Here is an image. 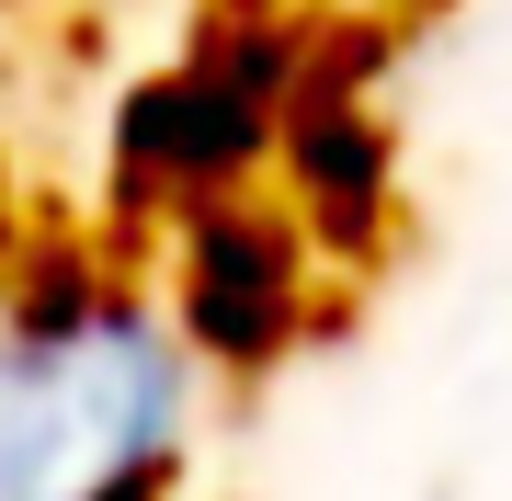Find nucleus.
Wrapping results in <instances>:
<instances>
[{"label":"nucleus","mask_w":512,"mask_h":501,"mask_svg":"<svg viewBox=\"0 0 512 501\" xmlns=\"http://www.w3.org/2000/svg\"><path fill=\"white\" fill-rule=\"evenodd\" d=\"M194 410L205 365L137 285L57 331L0 319V501H114L137 479H183Z\"/></svg>","instance_id":"1"},{"label":"nucleus","mask_w":512,"mask_h":501,"mask_svg":"<svg viewBox=\"0 0 512 501\" xmlns=\"http://www.w3.org/2000/svg\"><path fill=\"white\" fill-rule=\"evenodd\" d=\"M160 308H171V331L194 342V365L228 376V388L274 376L308 331L342 319V297H319L308 217H296L274 183L205 194V205H183V217L160 228Z\"/></svg>","instance_id":"2"},{"label":"nucleus","mask_w":512,"mask_h":501,"mask_svg":"<svg viewBox=\"0 0 512 501\" xmlns=\"http://www.w3.org/2000/svg\"><path fill=\"white\" fill-rule=\"evenodd\" d=\"M274 149H285V114L251 103L239 80H217L205 57H171L114 92V240H160L183 205L205 194H251L274 183Z\"/></svg>","instance_id":"3"},{"label":"nucleus","mask_w":512,"mask_h":501,"mask_svg":"<svg viewBox=\"0 0 512 501\" xmlns=\"http://www.w3.org/2000/svg\"><path fill=\"white\" fill-rule=\"evenodd\" d=\"M274 194L308 217V240H319L330 274H376L387 240H399V137H387V114H376V103L285 114Z\"/></svg>","instance_id":"4"},{"label":"nucleus","mask_w":512,"mask_h":501,"mask_svg":"<svg viewBox=\"0 0 512 501\" xmlns=\"http://www.w3.org/2000/svg\"><path fill=\"white\" fill-rule=\"evenodd\" d=\"M12 240H23V194H12V160H0V262H12Z\"/></svg>","instance_id":"5"},{"label":"nucleus","mask_w":512,"mask_h":501,"mask_svg":"<svg viewBox=\"0 0 512 501\" xmlns=\"http://www.w3.org/2000/svg\"><path fill=\"white\" fill-rule=\"evenodd\" d=\"M114 501H183V479H137V490H114Z\"/></svg>","instance_id":"6"},{"label":"nucleus","mask_w":512,"mask_h":501,"mask_svg":"<svg viewBox=\"0 0 512 501\" xmlns=\"http://www.w3.org/2000/svg\"><path fill=\"white\" fill-rule=\"evenodd\" d=\"M365 12H433V0H365Z\"/></svg>","instance_id":"7"}]
</instances>
